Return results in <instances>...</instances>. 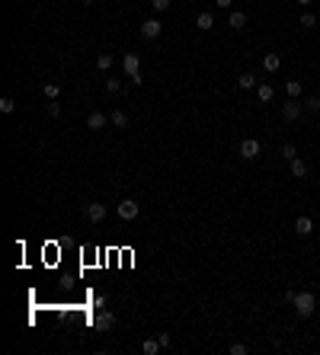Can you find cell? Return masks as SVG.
Returning <instances> with one entry per match:
<instances>
[{
  "label": "cell",
  "mask_w": 320,
  "mask_h": 355,
  "mask_svg": "<svg viewBox=\"0 0 320 355\" xmlns=\"http://www.w3.org/2000/svg\"><path fill=\"white\" fill-rule=\"evenodd\" d=\"M304 109H307V112H320V96H307Z\"/></svg>",
  "instance_id": "cell-25"
},
{
  "label": "cell",
  "mask_w": 320,
  "mask_h": 355,
  "mask_svg": "<svg viewBox=\"0 0 320 355\" xmlns=\"http://www.w3.org/2000/svg\"><path fill=\"white\" fill-rule=\"evenodd\" d=\"M109 122H112V125H115V128H125V125H128V116H125L122 109H115L112 116H109Z\"/></svg>",
  "instance_id": "cell-20"
},
{
  "label": "cell",
  "mask_w": 320,
  "mask_h": 355,
  "mask_svg": "<svg viewBox=\"0 0 320 355\" xmlns=\"http://www.w3.org/2000/svg\"><path fill=\"white\" fill-rule=\"evenodd\" d=\"M48 116H54V118H58V116H61V102H48Z\"/></svg>",
  "instance_id": "cell-29"
},
{
  "label": "cell",
  "mask_w": 320,
  "mask_h": 355,
  "mask_svg": "<svg viewBox=\"0 0 320 355\" xmlns=\"http://www.w3.org/2000/svg\"><path fill=\"white\" fill-rule=\"evenodd\" d=\"M170 3H173V0H151V7L157 10V13H163V10H170Z\"/></svg>",
  "instance_id": "cell-26"
},
{
  "label": "cell",
  "mask_w": 320,
  "mask_h": 355,
  "mask_svg": "<svg viewBox=\"0 0 320 355\" xmlns=\"http://www.w3.org/2000/svg\"><path fill=\"white\" fill-rule=\"evenodd\" d=\"M160 32H163V23H160V19H144V26H141V35H144V39H157Z\"/></svg>",
  "instance_id": "cell-7"
},
{
  "label": "cell",
  "mask_w": 320,
  "mask_h": 355,
  "mask_svg": "<svg viewBox=\"0 0 320 355\" xmlns=\"http://www.w3.org/2000/svg\"><path fill=\"white\" fill-rule=\"evenodd\" d=\"M301 109H304V102H298L288 96V102H282V118L285 122H298L301 118Z\"/></svg>",
  "instance_id": "cell-4"
},
{
  "label": "cell",
  "mask_w": 320,
  "mask_h": 355,
  "mask_svg": "<svg viewBox=\"0 0 320 355\" xmlns=\"http://www.w3.org/2000/svg\"><path fill=\"white\" fill-rule=\"evenodd\" d=\"M42 90H45V96H48V100H58V93H61V86H58V84H52V80H48V84L42 86Z\"/></svg>",
  "instance_id": "cell-22"
},
{
  "label": "cell",
  "mask_w": 320,
  "mask_h": 355,
  "mask_svg": "<svg viewBox=\"0 0 320 355\" xmlns=\"http://www.w3.org/2000/svg\"><path fill=\"white\" fill-rule=\"evenodd\" d=\"M282 157H285V160L291 163V160H295V157H298V147H295V144H282Z\"/></svg>",
  "instance_id": "cell-24"
},
{
  "label": "cell",
  "mask_w": 320,
  "mask_h": 355,
  "mask_svg": "<svg viewBox=\"0 0 320 355\" xmlns=\"http://www.w3.org/2000/svg\"><path fill=\"white\" fill-rule=\"evenodd\" d=\"M291 176H298V179L307 176V163L301 160V157H295V160H291Z\"/></svg>",
  "instance_id": "cell-17"
},
{
  "label": "cell",
  "mask_w": 320,
  "mask_h": 355,
  "mask_svg": "<svg viewBox=\"0 0 320 355\" xmlns=\"http://www.w3.org/2000/svg\"><path fill=\"white\" fill-rule=\"evenodd\" d=\"M295 231L301 234V237H307V234L314 231V221H311V218H307V215H301V218H298V221H295Z\"/></svg>",
  "instance_id": "cell-15"
},
{
  "label": "cell",
  "mask_w": 320,
  "mask_h": 355,
  "mask_svg": "<svg viewBox=\"0 0 320 355\" xmlns=\"http://www.w3.org/2000/svg\"><path fill=\"white\" fill-rule=\"evenodd\" d=\"M122 70H125V77H131V84H141V58H138L135 51L122 54Z\"/></svg>",
  "instance_id": "cell-1"
},
{
  "label": "cell",
  "mask_w": 320,
  "mask_h": 355,
  "mask_svg": "<svg viewBox=\"0 0 320 355\" xmlns=\"http://www.w3.org/2000/svg\"><path fill=\"white\" fill-rule=\"evenodd\" d=\"M157 339H160V346H163V349H170V346H173V339H170V333H160Z\"/></svg>",
  "instance_id": "cell-30"
},
{
  "label": "cell",
  "mask_w": 320,
  "mask_h": 355,
  "mask_svg": "<svg viewBox=\"0 0 320 355\" xmlns=\"http://www.w3.org/2000/svg\"><path fill=\"white\" fill-rule=\"evenodd\" d=\"M106 90L112 93V96H119V93H122V96H125V93H128V86H122V80H115V77H109V80H106Z\"/></svg>",
  "instance_id": "cell-19"
},
{
  "label": "cell",
  "mask_w": 320,
  "mask_h": 355,
  "mask_svg": "<svg viewBox=\"0 0 320 355\" xmlns=\"http://www.w3.org/2000/svg\"><path fill=\"white\" fill-rule=\"evenodd\" d=\"M250 352V346H244V342H234V346H231V355H247Z\"/></svg>",
  "instance_id": "cell-28"
},
{
  "label": "cell",
  "mask_w": 320,
  "mask_h": 355,
  "mask_svg": "<svg viewBox=\"0 0 320 355\" xmlns=\"http://www.w3.org/2000/svg\"><path fill=\"white\" fill-rule=\"evenodd\" d=\"M282 68V58H279V54L275 51H269V54H263V70H266V74H275V70Z\"/></svg>",
  "instance_id": "cell-8"
},
{
  "label": "cell",
  "mask_w": 320,
  "mask_h": 355,
  "mask_svg": "<svg viewBox=\"0 0 320 355\" xmlns=\"http://www.w3.org/2000/svg\"><path fill=\"white\" fill-rule=\"evenodd\" d=\"M295 310H298V317H311L314 310H317V298H314L311 291L295 294Z\"/></svg>",
  "instance_id": "cell-2"
},
{
  "label": "cell",
  "mask_w": 320,
  "mask_h": 355,
  "mask_svg": "<svg viewBox=\"0 0 320 355\" xmlns=\"http://www.w3.org/2000/svg\"><path fill=\"white\" fill-rule=\"evenodd\" d=\"M106 125H109V116H103V112H90L87 116V128H93V132L106 128Z\"/></svg>",
  "instance_id": "cell-10"
},
{
  "label": "cell",
  "mask_w": 320,
  "mask_h": 355,
  "mask_svg": "<svg viewBox=\"0 0 320 355\" xmlns=\"http://www.w3.org/2000/svg\"><path fill=\"white\" fill-rule=\"evenodd\" d=\"M196 26H198V32H208V29H214V16L208 13V10H202V13L196 16Z\"/></svg>",
  "instance_id": "cell-12"
},
{
  "label": "cell",
  "mask_w": 320,
  "mask_h": 355,
  "mask_svg": "<svg viewBox=\"0 0 320 355\" xmlns=\"http://www.w3.org/2000/svg\"><path fill=\"white\" fill-rule=\"evenodd\" d=\"M112 323H115L112 310H99V314L93 317V330H96V333H106V330H112Z\"/></svg>",
  "instance_id": "cell-6"
},
{
  "label": "cell",
  "mask_w": 320,
  "mask_h": 355,
  "mask_svg": "<svg viewBox=\"0 0 320 355\" xmlns=\"http://www.w3.org/2000/svg\"><path fill=\"white\" fill-rule=\"evenodd\" d=\"M228 26H231V29H237V32H240V29H244V26H247V13H240V10H234V13L228 16Z\"/></svg>",
  "instance_id": "cell-14"
},
{
  "label": "cell",
  "mask_w": 320,
  "mask_h": 355,
  "mask_svg": "<svg viewBox=\"0 0 320 355\" xmlns=\"http://www.w3.org/2000/svg\"><path fill=\"white\" fill-rule=\"evenodd\" d=\"M214 7H218V10H231V7H234V0H214Z\"/></svg>",
  "instance_id": "cell-31"
},
{
  "label": "cell",
  "mask_w": 320,
  "mask_h": 355,
  "mask_svg": "<svg viewBox=\"0 0 320 355\" xmlns=\"http://www.w3.org/2000/svg\"><path fill=\"white\" fill-rule=\"evenodd\" d=\"M16 109V102L10 100V96H3V100H0V112H13Z\"/></svg>",
  "instance_id": "cell-27"
},
{
  "label": "cell",
  "mask_w": 320,
  "mask_h": 355,
  "mask_svg": "<svg viewBox=\"0 0 320 355\" xmlns=\"http://www.w3.org/2000/svg\"><path fill=\"white\" fill-rule=\"evenodd\" d=\"M87 218H90L93 224H99L103 218H106V205H99V202H90V205H87Z\"/></svg>",
  "instance_id": "cell-9"
},
{
  "label": "cell",
  "mask_w": 320,
  "mask_h": 355,
  "mask_svg": "<svg viewBox=\"0 0 320 355\" xmlns=\"http://www.w3.org/2000/svg\"><path fill=\"white\" fill-rule=\"evenodd\" d=\"M237 86H240V90H256V86H259V77L247 70V74H240V77H237Z\"/></svg>",
  "instance_id": "cell-11"
},
{
  "label": "cell",
  "mask_w": 320,
  "mask_h": 355,
  "mask_svg": "<svg viewBox=\"0 0 320 355\" xmlns=\"http://www.w3.org/2000/svg\"><path fill=\"white\" fill-rule=\"evenodd\" d=\"M272 96H275V90H272L269 84H259V86H256V100H259V102H272Z\"/></svg>",
  "instance_id": "cell-16"
},
{
  "label": "cell",
  "mask_w": 320,
  "mask_h": 355,
  "mask_svg": "<svg viewBox=\"0 0 320 355\" xmlns=\"http://www.w3.org/2000/svg\"><path fill=\"white\" fill-rule=\"evenodd\" d=\"M259 151H263V144H259L256 138H244L240 141V157H244V160H256Z\"/></svg>",
  "instance_id": "cell-5"
},
{
  "label": "cell",
  "mask_w": 320,
  "mask_h": 355,
  "mask_svg": "<svg viewBox=\"0 0 320 355\" xmlns=\"http://www.w3.org/2000/svg\"><path fill=\"white\" fill-rule=\"evenodd\" d=\"M115 215L122 218V221H135V218L141 215V205H138L135 199H122L119 205H115Z\"/></svg>",
  "instance_id": "cell-3"
},
{
  "label": "cell",
  "mask_w": 320,
  "mask_h": 355,
  "mask_svg": "<svg viewBox=\"0 0 320 355\" xmlns=\"http://www.w3.org/2000/svg\"><path fill=\"white\" fill-rule=\"evenodd\" d=\"M84 3H96V0H84Z\"/></svg>",
  "instance_id": "cell-33"
},
{
  "label": "cell",
  "mask_w": 320,
  "mask_h": 355,
  "mask_svg": "<svg viewBox=\"0 0 320 355\" xmlns=\"http://www.w3.org/2000/svg\"><path fill=\"white\" fill-rule=\"evenodd\" d=\"M109 68H112V54H109V51H99L96 54V70H103V74H106Z\"/></svg>",
  "instance_id": "cell-18"
},
{
  "label": "cell",
  "mask_w": 320,
  "mask_h": 355,
  "mask_svg": "<svg viewBox=\"0 0 320 355\" xmlns=\"http://www.w3.org/2000/svg\"><path fill=\"white\" fill-rule=\"evenodd\" d=\"M160 349H163V346H160V339H157V336H147V339L141 342V352H144V355H157Z\"/></svg>",
  "instance_id": "cell-13"
},
{
  "label": "cell",
  "mask_w": 320,
  "mask_h": 355,
  "mask_svg": "<svg viewBox=\"0 0 320 355\" xmlns=\"http://www.w3.org/2000/svg\"><path fill=\"white\" fill-rule=\"evenodd\" d=\"M298 3H301V7H307V3H311V0H298Z\"/></svg>",
  "instance_id": "cell-32"
},
{
  "label": "cell",
  "mask_w": 320,
  "mask_h": 355,
  "mask_svg": "<svg viewBox=\"0 0 320 355\" xmlns=\"http://www.w3.org/2000/svg\"><path fill=\"white\" fill-rule=\"evenodd\" d=\"M285 93H288L291 100H298V96H301V80H288V84H285Z\"/></svg>",
  "instance_id": "cell-21"
},
{
  "label": "cell",
  "mask_w": 320,
  "mask_h": 355,
  "mask_svg": "<svg viewBox=\"0 0 320 355\" xmlns=\"http://www.w3.org/2000/svg\"><path fill=\"white\" fill-rule=\"evenodd\" d=\"M317 26V16L314 13H301V29H314Z\"/></svg>",
  "instance_id": "cell-23"
}]
</instances>
